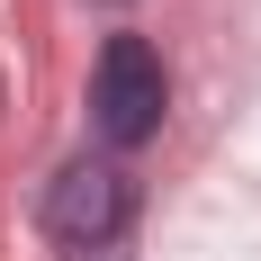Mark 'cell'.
<instances>
[{"instance_id": "7a4b0ae2", "label": "cell", "mask_w": 261, "mask_h": 261, "mask_svg": "<svg viewBox=\"0 0 261 261\" xmlns=\"http://www.w3.org/2000/svg\"><path fill=\"white\" fill-rule=\"evenodd\" d=\"M135 225V180L117 171V162H63L45 180V234L63 243V252H108V243Z\"/></svg>"}, {"instance_id": "6da1fadb", "label": "cell", "mask_w": 261, "mask_h": 261, "mask_svg": "<svg viewBox=\"0 0 261 261\" xmlns=\"http://www.w3.org/2000/svg\"><path fill=\"white\" fill-rule=\"evenodd\" d=\"M162 108H171V72H162V54L144 36H108L99 45V72H90V126L126 153L144 135L162 126Z\"/></svg>"}]
</instances>
